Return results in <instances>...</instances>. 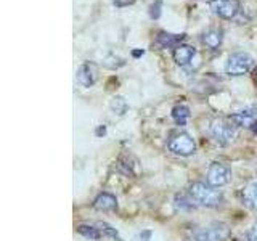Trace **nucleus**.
I'll list each match as a JSON object with an SVG mask.
<instances>
[{
  "label": "nucleus",
  "mask_w": 257,
  "mask_h": 241,
  "mask_svg": "<svg viewBox=\"0 0 257 241\" xmlns=\"http://www.w3.org/2000/svg\"><path fill=\"white\" fill-rule=\"evenodd\" d=\"M190 196L196 201L198 204L206 207H219L223 203V196L215 187L204 182H195L190 185Z\"/></svg>",
  "instance_id": "f257e3e1"
},
{
  "label": "nucleus",
  "mask_w": 257,
  "mask_h": 241,
  "mask_svg": "<svg viewBox=\"0 0 257 241\" xmlns=\"http://www.w3.org/2000/svg\"><path fill=\"white\" fill-rule=\"evenodd\" d=\"M236 126L231 123V120H225V119H215L212 126H211V135L214 137V140L227 147L233 140L236 139Z\"/></svg>",
  "instance_id": "f03ea898"
},
{
  "label": "nucleus",
  "mask_w": 257,
  "mask_h": 241,
  "mask_svg": "<svg viewBox=\"0 0 257 241\" xmlns=\"http://www.w3.org/2000/svg\"><path fill=\"white\" fill-rule=\"evenodd\" d=\"M230 236L227 223H212L206 228H199L191 235V241H225Z\"/></svg>",
  "instance_id": "7ed1b4c3"
},
{
  "label": "nucleus",
  "mask_w": 257,
  "mask_h": 241,
  "mask_svg": "<svg viewBox=\"0 0 257 241\" xmlns=\"http://www.w3.org/2000/svg\"><path fill=\"white\" fill-rule=\"evenodd\" d=\"M169 150L177 156H191L196 151V143L193 137L187 132H179L171 137L169 140Z\"/></svg>",
  "instance_id": "20e7f679"
},
{
  "label": "nucleus",
  "mask_w": 257,
  "mask_h": 241,
  "mask_svg": "<svg viewBox=\"0 0 257 241\" xmlns=\"http://www.w3.org/2000/svg\"><path fill=\"white\" fill-rule=\"evenodd\" d=\"M252 56L243 53V52H238V53H233L228 56V61H227V74L230 76H243L246 72L252 68Z\"/></svg>",
  "instance_id": "39448f33"
},
{
  "label": "nucleus",
  "mask_w": 257,
  "mask_h": 241,
  "mask_svg": "<svg viewBox=\"0 0 257 241\" xmlns=\"http://www.w3.org/2000/svg\"><path fill=\"white\" fill-rule=\"evenodd\" d=\"M231 180V169L227 164L212 163L207 169V183L215 188H220L228 185Z\"/></svg>",
  "instance_id": "423d86ee"
},
{
  "label": "nucleus",
  "mask_w": 257,
  "mask_h": 241,
  "mask_svg": "<svg viewBox=\"0 0 257 241\" xmlns=\"http://www.w3.org/2000/svg\"><path fill=\"white\" fill-rule=\"evenodd\" d=\"M209 8L222 20H233L239 12L238 0H209Z\"/></svg>",
  "instance_id": "0eeeda50"
},
{
  "label": "nucleus",
  "mask_w": 257,
  "mask_h": 241,
  "mask_svg": "<svg viewBox=\"0 0 257 241\" xmlns=\"http://www.w3.org/2000/svg\"><path fill=\"white\" fill-rule=\"evenodd\" d=\"M201 42H203L209 50H219L223 42V31L220 28H211L201 36Z\"/></svg>",
  "instance_id": "6e6552de"
},
{
  "label": "nucleus",
  "mask_w": 257,
  "mask_h": 241,
  "mask_svg": "<svg viewBox=\"0 0 257 241\" xmlns=\"http://www.w3.org/2000/svg\"><path fill=\"white\" fill-rule=\"evenodd\" d=\"M195 55H196V48L195 47L182 44L177 48H174L172 58H174L175 64H179V66H187V64H190L191 60L195 58Z\"/></svg>",
  "instance_id": "1a4fd4ad"
},
{
  "label": "nucleus",
  "mask_w": 257,
  "mask_h": 241,
  "mask_svg": "<svg viewBox=\"0 0 257 241\" xmlns=\"http://www.w3.org/2000/svg\"><path fill=\"white\" fill-rule=\"evenodd\" d=\"M76 80L82 87H92L95 84V66L92 63L80 64V68L76 72Z\"/></svg>",
  "instance_id": "9d476101"
},
{
  "label": "nucleus",
  "mask_w": 257,
  "mask_h": 241,
  "mask_svg": "<svg viewBox=\"0 0 257 241\" xmlns=\"http://www.w3.org/2000/svg\"><path fill=\"white\" fill-rule=\"evenodd\" d=\"M235 126L238 127H251L255 123V108H247L243 111H238L235 114H231L228 117Z\"/></svg>",
  "instance_id": "9b49d317"
},
{
  "label": "nucleus",
  "mask_w": 257,
  "mask_h": 241,
  "mask_svg": "<svg viewBox=\"0 0 257 241\" xmlns=\"http://www.w3.org/2000/svg\"><path fill=\"white\" fill-rule=\"evenodd\" d=\"M93 207L96 211H101V212L114 211L117 207V199L114 195H111V193H100L93 201Z\"/></svg>",
  "instance_id": "f8f14e48"
},
{
  "label": "nucleus",
  "mask_w": 257,
  "mask_h": 241,
  "mask_svg": "<svg viewBox=\"0 0 257 241\" xmlns=\"http://www.w3.org/2000/svg\"><path fill=\"white\" fill-rule=\"evenodd\" d=\"M185 40V34H169V32H159L156 37V44L161 48H177Z\"/></svg>",
  "instance_id": "ddd939ff"
},
{
  "label": "nucleus",
  "mask_w": 257,
  "mask_h": 241,
  "mask_svg": "<svg viewBox=\"0 0 257 241\" xmlns=\"http://www.w3.org/2000/svg\"><path fill=\"white\" fill-rule=\"evenodd\" d=\"M243 203L249 207V209H257V182H251L247 183L243 188Z\"/></svg>",
  "instance_id": "4468645a"
},
{
  "label": "nucleus",
  "mask_w": 257,
  "mask_h": 241,
  "mask_svg": "<svg viewBox=\"0 0 257 241\" xmlns=\"http://www.w3.org/2000/svg\"><path fill=\"white\" fill-rule=\"evenodd\" d=\"M190 108L185 106V104H177L172 108V117L177 124H185L190 119Z\"/></svg>",
  "instance_id": "2eb2a0df"
},
{
  "label": "nucleus",
  "mask_w": 257,
  "mask_h": 241,
  "mask_svg": "<svg viewBox=\"0 0 257 241\" xmlns=\"http://www.w3.org/2000/svg\"><path fill=\"white\" fill-rule=\"evenodd\" d=\"M77 231L80 235H84L85 238H90V239H100L101 236V231L95 227H90V225H79Z\"/></svg>",
  "instance_id": "dca6fc26"
},
{
  "label": "nucleus",
  "mask_w": 257,
  "mask_h": 241,
  "mask_svg": "<svg viewBox=\"0 0 257 241\" xmlns=\"http://www.w3.org/2000/svg\"><path fill=\"white\" fill-rule=\"evenodd\" d=\"M125 108H127V104H125L122 96H114V98H112V101H111V109L114 111V112H117V114H124Z\"/></svg>",
  "instance_id": "f3484780"
},
{
  "label": "nucleus",
  "mask_w": 257,
  "mask_h": 241,
  "mask_svg": "<svg viewBox=\"0 0 257 241\" xmlns=\"http://www.w3.org/2000/svg\"><path fill=\"white\" fill-rule=\"evenodd\" d=\"M98 230L103 233V235H108V236H112V238H117V231H116V228H112L111 225H108L106 222H100L98 223Z\"/></svg>",
  "instance_id": "a211bd4d"
},
{
  "label": "nucleus",
  "mask_w": 257,
  "mask_h": 241,
  "mask_svg": "<svg viewBox=\"0 0 257 241\" xmlns=\"http://www.w3.org/2000/svg\"><path fill=\"white\" fill-rule=\"evenodd\" d=\"M161 7H163V0H156V2L150 7V16L153 20H158L161 16Z\"/></svg>",
  "instance_id": "6ab92c4d"
},
{
  "label": "nucleus",
  "mask_w": 257,
  "mask_h": 241,
  "mask_svg": "<svg viewBox=\"0 0 257 241\" xmlns=\"http://www.w3.org/2000/svg\"><path fill=\"white\" fill-rule=\"evenodd\" d=\"M135 0H114V7H124V5H131Z\"/></svg>",
  "instance_id": "aec40b11"
},
{
  "label": "nucleus",
  "mask_w": 257,
  "mask_h": 241,
  "mask_svg": "<svg viewBox=\"0 0 257 241\" xmlns=\"http://www.w3.org/2000/svg\"><path fill=\"white\" fill-rule=\"evenodd\" d=\"M249 239H251V241H257V225H255V227H252L251 231H249Z\"/></svg>",
  "instance_id": "412c9836"
},
{
  "label": "nucleus",
  "mask_w": 257,
  "mask_h": 241,
  "mask_svg": "<svg viewBox=\"0 0 257 241\" xmlns=\"http://www.w3.org/2000/svg\"><path fill=\"white\" fill-rule=\"evenodd\" d=\"M132 55H134V56H140V55H143V50H134Z\"/></svg>",
  "instance_id": "4be33fe9"
},
{
  "label": "nucleus",
  "mask_w": 257,
  "mask_h": 241,
  "mask_svg": "<svg viewBox=\"0 0 257 241\" xmlns=\"http://www.w3.org/2000/svg\"><path fill=\"white\" fill-rule=\"evenodd\" d=\"M251 129H252V132H254V134L257 135V120H255V123H254V124L251 126Z\"/></svg>",
  "instance_id": "5701e85b"
}]
</instances>
